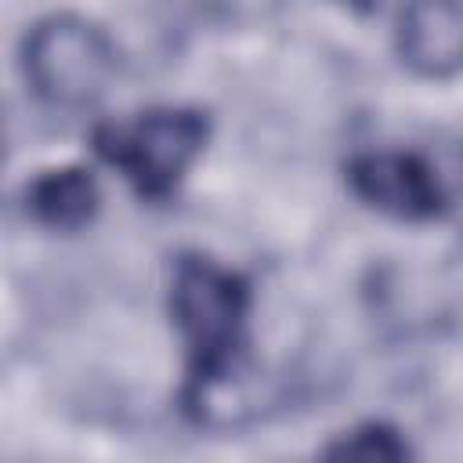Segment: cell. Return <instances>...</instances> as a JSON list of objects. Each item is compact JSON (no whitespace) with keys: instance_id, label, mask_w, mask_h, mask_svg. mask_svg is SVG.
Masks as SVG:
<instances>
[{"instance_id":"obj_1","label":"cell","mask_w":463,"mask_h":463,"mask_svg":"<svg viewBox=\"0 0 463 463\" xmlns=\"http://www.w3.org/2000/svg\"><path fill=\"white\" fill-rule=\"evenodd\" d=\"M170 315L184 347V402L203 412L242 365L250 286L239 271L203 253H184L170 275Z\"/></svg>"},{"instance_id":"obj_2","label":"cell","mask_w":463,"mask_h":463,"mask_svg":"<svg viewBox=\"0 0 463 463\" xmlns=\"http://www.w3.org/2000/svg\"><path fill=\"white\" fill-rule=\"evenodd\" d=\"M210 123L199 109L159 105L94 130V152L116 166L141 199H170L203 156Z\"/></svg>"},{"instance_id":"obj_3","label":"cell","mask_w":463,"mask_h":463,"mask_svg":"<svg viewBox=\"0 0 463 463\" xmlns=\"http://www.w3.org/2000/svg\"><path fill=\"white\" fill-rule=\"evenodd\" d=\"M22 69L43 101L83 109L105 94L116 72V43L83 14H47L22 40Z\"/></svg>"},{"instance_id":"obj_4","label":"cell","mask_w":463,"mask_h":463,"mask_svg":"<svg viewBox=\"0 0 463 463\" xmlns=\"http://www.w3.org/2000/svg\"><path fill=\"white\" fill-rule=\"evenodd\" d=\"M347 184L365 206L394 221L416 224L449 210L438 170L416 152H362L347 163Z\"/></svg>"},{"instance_id":"obj_5","label":"cell","mask_w":463,"mask_h":463,"mask_svg":"<svg viewBox=\"0 0 463 463\" xmlns=\"http://www.w3.org/2000/svg\"><path fill=\"white\" fill-rule=\"evenodd\" d=\"M394 47L420 76L463 72V4H409L394 25Z\"/></svg>"},{"instance_id":"obj_6","label":"cell","mask_w":463,"mask_h":463,"mask_svg":"<svg viewBox=\"0 0 463 463\" xmlns=\"http://www.w3.org/2000/svg\"><path fill=\"white\" fill-rule=\"evenodd\" d=\"M98 199V181L83 166H51L25 188V210L54 232H80L90 224Z\"/></svg>"},{"instance_id":"obj_7","label":"cell","mask_w":463,"mask_h":463,"mask_svg":"<svg viewBox=\"0 0 463 463\" xmlns=\"http://www.w3.org/2000/svg\"><path fill=\"white\" fill-rule=\"evenodd\" d=\"M405 459H409V445L402 430L373 420L333 438L315 463H405Z\"/></svg>"}]
</instances>
